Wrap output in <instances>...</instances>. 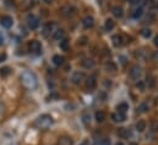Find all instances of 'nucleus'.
Listing matches in <instances>:
<instances>
[{
    "mask_svg": "<svg viewBox=\"0 0 158 145\" xmlns=\"http://www.w3.org/2000/svg\"><path fill=\"white\" fill-rule=\"evenodd\" d=\"M20 82L28 90L36 89L37 88V84H38V80H37L36 74H34L33 72H31V71H23L21 73V76H20Z\"/></svg>",
    "mask_w": 158,
    "mask_h": 145,
    "instance_id": "f257e3e1",
    "label": "nucleus"
},
{
    "mask_svg": "<svg viewBox=\"0 0 158 145\" xmlns=\"http://www.w3.org/2000/svg\"><path fill=\"white\" fill-rule=\"evenodd\" d=\"M53 123H54V120H53L50 115H42L34 121V126H36L38 129H43V131L52 127Z\"/></svg>",
    "mask_w": 158,
    "mask_h": 145,
    "instance_id": "f03ea898",
    "label": "nucleus"
},
{
    "mask_svg": "<svg viewBox=\"0 0 158 145\" xmlns=\"http://www.w3.org/2000/svg\"><path fill=\"white\" fill-rule=\"evenodd\" d=\"M27 26L30 27V30H37L39 26L38 17H36L34 15H28L27 16Z\"/></svg>",
    "mask_w": 158,
    "mask_h": 145,
    "instance_id": "7ed1b4c3",
    "label": "nucleus"
},
{
    "mask_svg": "<svg viewBox=\"0 0 158 145\" xmlns=\"http://www.w3.org/2000/svg\"><path fill=\"white\" fill-rule=\"evenodd\" d=\"M86 79V76L84 72H75L71 77V80L74 84H81Z\"/></svg>",
    "mask_w": 158,
    "mask_h": 145,
    "instance_id": "20e7f679",
    "label": "nucleus"
},
{
    "mask_svg": "<svg viewBox=\"0 0 158 145\" xmlns=\"http://www.w3.org/2000/svg\"><path fill=\"white\" fill-rule=\"evenodd\" d=\"M30 50L34 54H40L42 53V44L38 40H32L30 43Z\"/></svg>",
    "mask_w": 158,
    "mask_h": 145,
    "instance_id": "39448f33",
    "label": "nucleus"
},
{
    "mask_svg": "<svg viewBox=\"0 0 158 145\" xmlns=\"http://www.w3.org/2000/svg\"><path fill=\"white\" fill-rule=\"evenodd\" d=\"M13 19L10 16H1L0 17V25H1L4 28H10L13 26Z\"/></svg>",
    "mask_w": 158,
    "mask_h": 145,
    "instance_id": "423d86ee",
    "label": "nucleus"
},
{
    "mask_svg": "<svg viewBox=\"0 0 158 145\" xmlns=\"http://www.w3.org/2000/svg\"><path fill=\"white\" fill-rule=\"evenodd\" d=\"M130 78L132 79H139L140 76H141V67L140 66H132L130 69Z\"/></svg>",
    "mask_w": 158,
    "mask_h": 145,
    "instance_id": "0eeeda50",
    "label": "nucleus"
},
{
    "mask_svg": "<svg viewBox=\"0 0 158 145\" xmlns=\"http://www.w3.org/2000/svg\"><path fill=\"white\" fill-rule=\"evenodd\" d=\"M82 25H84L85 28H87V30H88V28H92L93 25H95V19H93L92 16H86L82 20Z\"/></svg>",
    "mask_w": 158,
    "mask_h": 145,
    "instance_id": "6e6552de",
    "label": "nucleus"
},
{
    "mask_svg": "<svg viewBox=\"0 0 158 145\" xmlns=\"http://www.w3.org/2000/svg\"><path fill=\"white\" fill-rule=\"evenodd\" d=\"M60 12H61V15H64V16H72L74 15V12H75V9L72 8V6H70V5H66V6H64V8H61V10H60Z\"/></svg>",
    "mask_w": 158,
    "mask_h": 145,
    "instance_id": "1a4fd4ad",
    "label": "nucleus"
},
{
    "mask_svg": "<svg viewBox=\"0 0 158 145\" xmlns=\"http://www.w3.org/2000/svg\"><path fill=\"white\" fill-rule=\"evenodd\" d=\"M96 85H97V80L95 77H88L86 79V87H87V89H90V90H93L96 88Z\"/></svg>",
    "mask_w": 158,
    "mask_h": 145,
    "instance_id": "9d476101",
    "label": "nucleus"
},
{
    "mask_svg": "<svg viewBox=\"0 0 158 145\" xmlns=\"http://www.w3.org/2000/svg\"><path fill=\"white\" fill-rule=\"evenodd\" d=\"M112 120L114 122H124L126 120V116L125 113H120V112H115L112 115Z\"/></svg>",
    "mask_w": 158,
    "mask_h": 145,
    "instance_id": "9b49d317",
    "label": "nucleus"
},
{
    "mask_svg": "<svg viewBox=\"0 0 158 145\" xmlns=\"http://www.w3.org/2000/svg\"><path fill=\"white\" fill-rule=\"evenodd\" d=\"M58 145H74V140L70 137H61L58 140Z\"/></svg>",
    "mask_w": 158,
    "mask_h": 145,
    "instance_id": "f8f14e48",
    "label": "nucleus"
},
{
    "mask_svg": "<svg viewBox=\"0 0 158 145\" xmlns=\"http://www.w3.org/2000/svg\"><path fill=\"white\" fill-rule=\"evenodd\" d=\"M112 42H113V45H114V46L119 48V46L123 45V37L119 36V34H115V36L112 37Z\"/></svg>",
    "mask_w": 158,
    "mask_h": 145,
    "instance_id": "ddd939ff",
    "label": "nucleus"
},
{
    "mask_svg": "<svg viewBox=\"0 0 158 145\" xmlns=\"http://www.w3.org/2000/svg\"><path fill=\"white\" fill-rule=\"evenodd\" d=\"M116 133H118V135L120 138H124V139H126V138H129L131 135V132L129 131L127 128H119Z\"/></svg>",
    "mask_w": 158,
    "mask_h": 145,
    "instance_id": "4468645a",
    "label": "nucleus"
},
{
    "mask_svg": "<svg viewBox=\"0 0 158 145\" xmlns=\"http://www.w3.org/2000/svg\"><path fill=\"white\" fill-rule=\"evenodd\" d=\"M104 68H105V71H108V72H115L116 71V65L113 61H108V62H105Z\"/></svg>",
    "mask_w": 158,
    "mask_h": 145,
    "instance_id": "2eb2a0df",
    "label": "nucleus"
},
{
    "mask_svg": "<svg viewBox=\"0 0 158 145\" xmlns=\"http://www.w3.org/2000/svg\"><path fill=\"white\" fill-rule=\"evenodd\" d=\"M53 62H54V65H56V66H61L64 63V57L60 55H54L53 56Z\"/></svg>",
    "mask_w": 158,
    "mask_h": 145,
    "instance_id": "dca6fc26",
    "label": "nucleus"
},
{
    "mask_svg": "<svg viewBox=\"0 0 158 145\" xmlns=\"http://www.w3.org/2000/svg\"><path fill=\"white\" fill-rule=\"evenodd\" d=\"M116 110H118V112H120V113H126V111L129 110V105L126 102H121V104L118 105Z\"/></svg>",
    "mask_w": 158,
    "mask_h": 145,
    "instance_id": "f3484780",
    "label": "nucleus"
},
{
    "mask_svg": "<svg viewBox=\"0 0 158 145\" xmlns=\"http://www.w3.org/2000/svg\"><path fill=\"white\" fill-rule=\"evenodd\" d=\"M95 117H96V121H97V122L101 123V122H103V121L105 120V113H104L103 111H97L96 115H95Z\"/></svg>",
    "mask_w": 158,
    "mask_h": 145,
    "instance_id": "a211bd4d",
    "label": "nucleus"
},
{
    "mask_svg": "<svg viewBox=\"0 0 158 145\" xmlns=\"http://www.w3.org/2000/svg\"><path fill=\"white\" fill-rule=\"evenodd\" d=\"M10 73H11V69H10V67H8V66H4V67L0 68V76H1V77H8Z\"/></svg>",
    "mask_w": 158,
    "mask_h": 145,
    "instance_id": "6ab92c4d",
    "label": "nucleus"
},
{
    "mask_svg": "<svg viewBox=\"0 0 158 145\" xmlns=\"http://www.w3.org/2000/svg\"><path fill=\"white\" fill-rule=\"evenodd\" d=\"M112 12L115 17H121L123 16V8L121 6H114L113 10H112Z\"/></svg>",
    "mask_w": 158,
    "mask_h": 145,
    "instance_id": "aec40b11",
    "label": "nucleus"
},
{
    "mask_svg": "<svg viewBox=\"0 0 158 145\" xmlns=\"http://www.w3.org/2000/svg\"><path fill=\"white\" fill-rule=\"evenodd\" d=\"M82 122H84L85 126H90V123H91V116H90L88 112H84L82 113Z\"/></svg>",
    "mask_w": 158,
    "mask_h": 145,
    "instance_id": "412c9836",
    "label": "nucleus"
},
{
    "mask_svg": "<svg viewBox=\"0 0 158 145\" xmlns=\"http://www.w3.org/2000/svg\"><path fill=\"white\" fill-rule=\"evenodd\" d=\"M82 66L85 68H92L93 66H95V61H93L92 59H86L85 61H82Z\"/></svg>",
    "mask_w": 158,
    "mask_h": 145,
    "instance_id": "4be33fe9",
    "label": "nucleus"
},
{
    "mask_svg": "<svg viewBox=\"0 0 158 145\" xmlns=\"http://www.w3.org/2000/svg\"><path fill=\"white\" fill-rule=\"evenodd\" d=\"M93 145H110V140L108 138H103V139H98L93 143Z\"/></svg>",
    "mask_w": 158,
    "mask_h": 145,
    "instance_id": "5701e85b",
    "label": "nucleus"
},
{
    "mask_svg": "<svg viewBox=\"0 0 158 145\" xmlns=\"http://www.w3.org/2000/svg\"><path fill=\"white\" fill-rule=\"evenodd\" d=\"M146 129V122L145 121H139V122L136 123V131L137 132H143Z\"/></svg>",
    "mask_w": 158,
    "mask_h": 145,
    "instance_id": "b1692460",
    "label": "nucleus"
},
{
    "mask_svg": "<svg viewBox=\"0 0 158 145\" xmlns=\"http://www.w3.org/2000/svg\"><path fill=\"white\" fill-rule=\"evenodd\" d=\"M63 37H64V31H63V30H56L54 33H53V38H54V39L59 40V39H61Z\"/></svg>",
    "mask_w": 158,
    "mask_h": 145,
    "instance_id": "393cba45",
    "label": "nucleus"
},
{
    "mask_svg": "<svg viewBox=\"0 0 158 145\" xmlns=\"http://www.w3.org/2000/svg\"><path fill=\"white\" fill-rule=\"evenodd\" d=\"M114 26L115 25H114V21L113 20H109L108 19L107 21H105V26L104 27H105V30H107V31H112L113 28H114Z\"/></svg>",
    "mask_w": 158,
    "mask_h": 145,
    "instance_id": "a878e982",
    "label": "nucleus"
},
{
    "mask_svg": "<svg viewBox=\"0 0 158 145\" xmlns=\"http://www.w3.org/2000/svg\"><path fill=\"white\" fill-rule=\"evenodd\" d=\"M60 49L64 51H68L69 50V40L68 39H63L60 42Z\"/></svg>",
    "mask_w": 158,
    "mask_h": 145,
    "instance_id": "bb28decb",
    "label": "nucleus"
},
{
    "mask_svg": "<svg viewBox=\"0 0 158 145\" xmlns=\"http://www.w3.org/2000/svg\"><path fill=\"white\" fill-rule=\"evenodd\" d=\"M141 36L143 38H150L151 37V30H148V28H143V30H141Z\"/></svg>",
    "mask_w": 158,
    "mask_h": 145,
    "instance_id": "cd10ccee",
    "label": "nucleus"
},
{
    "mask_svg": "<svg viewBox=\"0 0 158 145\" xmlns=\"http://www.w3.org/2000/svg\"><path fill=\"white\" fill-rule=\"evenodd\" d=\"M142 14H143V9L142 8H139V9H136L135 10V12H134V17H135V19H139V17H141L142 16Z\"/></svg>",
    "mask_w": 158,
    "mask_h": 145,
    "instance_id": "c85d7f7f",
    "label": "nucleus"
},
{
    "mask_svg": "<svg viewBox=\"0 0 158 145\" xmlns=\"http://www.w3.org/2000/svg\"><path fill=\"white\" fill-rule=\"evenodd\" d=\"M139 111L140 112H147L148 111V105H147V104H141V105H140L139 106Z\"/></svg>",
    "mask_w": 158,
    "mask_h": 145,
    "instance_id": "c756f323",
    "label": "nucleus"
},
{
    "mask_svg": "<svg viewBox=\"0 0 158 145\" xmlns=\"http://www.w3.org/2000/svg\"><path fill=\"white\" fill-rule=\"evenodd\" d=\"M151 129L153 132H158V121H152L151 123Z\"/></svg>",
    "mask_w": 158,
    "mask_h": 145,
    "instance_id": "7c9ffc66",
    "label": "nucleus"
},
{
    "mask_svg": "<svg viewBox=\"0 0 158 145\" xmlns=\"http://www.w3.org/2000/svg\"><path fill=\"white\" fill-rule=\"evenodd\" d=\"M147 80H148V87H150V88H152V87H153L155 85V78L153 77H152V76H147Z\"/></svg>",
    "mask_w": 158,
    "mask_h": 145,
    "instance_id": "2f4dec72",
    "label": "nucleus"
},
{
    "mask_svg": "<svg viewBox=\"0 0 158 145\" xmlns=\"http://www.w3.org/2000/svg\"><path fill=\"white\" fill-rule=\"evenodd\" d=\"M136 88H137V89H140L141 91H143V89H145V83L140 80L139 83H136Z\"/></svg>",
    "mask_w": 158,
    "mask_h": 145,
    "instance_id": "473e14b6",
    "label": "nucleus"
},
{
    "mask_svg": "<svg viewBox=\"0 0 158 145\" xmlns=\"http://www.w3.org/2000/svg\"><path fill=\"white\" fill-rule=\"evenodd\" d=\"M86 43H87V38L86 37H81L79 39V45H86Z\"/></svg>",
    "mask_w": 158,
    "mask_h": 145,
    "instance_id": "72a5a7b5",
    "label": "nucleus"
},
{
    "mask_svg": "<svg viewBox=\"0 0 158 145\" xmlns=\"http://www.w3.org/2000/svg\"><path fill=\"white\" fill-rule=\"evenodd\" d=\"M6 60V54H0V62Z\"/></svg>",
    "mask_w": 158,
    "mask_h": 145,
    "instance_id": "f704fd0d",
    "label": "nucleus"
},
{
    "mask_svg": "<svg viewBox=\"0 0 158 145\" xmlns=\"http://www.w3.org/2000/svg\"><path fill=\"white\" fill-rule=\"evenodd\" d=\"M155 45H156V46H158V36L155 38Z\"/></svg>",
    "mask_w": 158,
    "mask_h": 145,
    "instance_id": "c9c22d12",
    "label": "nucleus"
},
{
    "mask_svg": "<svg viewBox=\"0 0 158 145\" xmlns=\"http://www.w3.org/2000/svg\"><path fill=\"white\" fill-rule=\"evenodd\" d=\"M53 1H54V0H44V3H47V4H50Z\"/></svg>",
    "mask_w": 158,
    "mask_h": 145,
    "instance_id": "e433bc0d",
    "label": "nucleus"
},
{
    "mask_svg": "<svg viewBox=\"0 0 158 145\" xmlns=\"http://www.w3.org/2000/svg\"><path fill=\"white\" fill-rule=\"evenodd\" d=\"M3 42H4V39H3V36H0V45L3 44Z\"/></svg>",
    "mask_w": 158,
    "mask_h": 145,
    "instance_id": "4c0bfd02",
    "label": "nucleus"
},
{
    "mask_svg": "<svg viewBox=\"0 0 158 145\" xmlns=\"http://www.w3.org/2000/svg\"><path fill=\"white\" fill-rule=\"evenodd\" d=\"M81 145H88V144H87V142H84V143L81 144Z\"/></svg>",
    "mask_w": 158,
    "mask_h": 145,
    "instance_id": "58836bf2",
    "label": "nucleus"
},
{
    "mask_svg": "<svg viewBox=\"0 0 158 145\" xmlns=\"http://www.w3.org/2000/svg\"><path fill=\"white\" fill-rule=\"evenodd\" d=\"M115 145H124V144H123V143H116Z\"/></svg>",
    "mask_w": 158,
    "mask_h": 145,
    "instance_id": "ea45409f",
    "label": "nucleus"
},
{
    "mask_svg": "<svg viewBox=\"0 0 158 145\" xmlns=\"http://www.w3.org/2000/svg\"><path fill=\"white\" fill-rule=\"evenodd\" d=\"M140 1H141V3H146V1H147V0H140Z\"/></svg>",
    "mask_w": 158,
    "mask_h": 145,
    "instance_id": "a19ab883",
    "label": "nucleus"
},
{
    "mask_svg": "<svg viewBox=\"0 0 158 145\" xmlns=\"http://www.w3.org/2000/svg\"><path fill=\"white\" fill-rule=\"evenodd\" d=\"M130 145H137L136 143H130Z\"/></svg>",
    "mask_w": 158,
    "mask_h": 145,
    "instance_id": "79ce46f5",
    "label": "nucleus"
}]
</instances>
